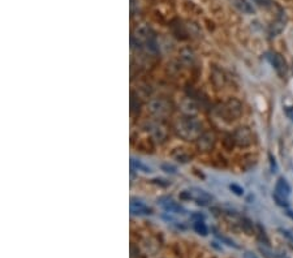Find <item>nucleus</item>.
Here are the masks:
<instances>
[{
  "mask_svg": "<svg viewBox=\"0 0 293 258\" xmlns=\"http://www.w3.org/2000/svg\"><path fill=\"white\" fill-rule=\"evenodd\" d=\"M132 45L150 55H158L159 45L156 36L150 26L142 24L132 33Z\"/></svg>",
  "mask_w": 293,
  "mask_h": 258,
  "instance_id": "f257e3e1",
  "label": "nucleus"
},
{
  "mask_svg": "<svg viewBox=\"0 0 293 258\" xmlns=\"http://www.w3.org/2000/svg\"><path fill=\"white\" fill-rule=\"evenodd\" d=\"M175 132L187 141H197L203 133L202 124L195 117H181L175 123Z\"/></svg>",
  "mask_w": 293,
  "mask_h": 258,
  "instance_id": "f03ea898",
  "label": "nucleus"
},
{
  "mask_svg": "<svg viewBox=\"0 0 293 258\" xmlns=\"http://www.w3.org/2000/svg\"><path fill=\"white\" fill-rule=\"evenodd\" d=\"M219 115L226 121H235L243 115V103L236 98H230L219 108Z\"/></svg>",
  "mask_w": 293,
  "mask_h": 258,
  "instance_id": "7ed1b4c3",
  "label": "nucleus"
},
{
  "mask_svg": "<svg viewBox=\"0 0 293 258\" xmlns=\"http://www.w3.org/2000/svg\"><path fill=\"white\" fill-rule=\"evenodd\" d=\"M181 200H188V201H193L198 205H208L212 201V196L207 193L206 191L201 188H188L184 189L180 193Z\"/></svg>",
  "mask_w": 293,
  "mask_h": 258,
  "instance_id": "20e7f679",
  "label": "nucleus"
},
{
  "mask_svg": "<svg viewBox=\"0 0 293 258\" xmlns=\"http://www.w3.org/2000/svg\"><path fill=\"white\" fill-rule=\"evenodd\" d=\"M233 142L240 148H247L254 142V136L250 128L247 127H239L236 131L233 132Z\"/></svg>",
  "mask_w": 293,
  "mask_h": 258,
  "instance_id": "39448f33",
  "label": "nucleus"
},
{
  "mask_svg": "<svg viewBox=\"0 0 293 258\" xmlns=\"http://www.w3.org/2000/svg\"><path fill=\"white\" fill-rule=\"evenodd\" d=\"M267 59H269L270 64H271L274 69L276 71V73L279 74L280 77H284L287 73V63L286 60L283 59V56L278 52H267Z\"/></svg>",
  "mask_w": 293,
  "mask_h": 258,
  "instance_id": "423d86ee",
  "label": "nucleus"
},
{
  "mask_svg": "<svg viewBox=\"0 0 293 258\" xmlns=\"http://www.w3.org/2000/svg\"><path fill=\"white\" fill-rule=\"evenodd\" d=\"M150 111L155 116L164 117L171 113V104L167 101H164V99H155L150 104Z\"/></svg>",
  "mask_w": 293,
  "mask_h": 258,
  "instance_id": "0eeeda50",
  "label": "nucleus"
},
{
  "mask_svg": "<svg viewBox=\"0 0 293 258\" xmlns=\"http://www.w3.org/2000/svg\"><path fill=\"white\" fill-rule=\"evenodd\" d=\"M159 205L162 206L163 209L166 210L167 212H171V214H177V215H183V214H185V210L181 207L177 202H175L172 200V198H168V197H164V198H160L158 202Z\"/></svg>",
  "mask_w": 293,
  "mask_h": 258,
  "instance_id": "6e6552de",
  "label": "nucleus"
},
{
  "mask_svg": "<svg viewBox=\"0 0 293 258\" xmlns=\"http://www.w3.org/2000/svg\"><path fill=\"white\" fill-rule=\"evenodd\" d=\"M215 145V136L211 132H203L197 140V146L202 152H208Z\"/></svg>",
  "mask_w": 293,
  "mask_h": 258,
  "instance_id": "1a4fd4ad",
  "label": "nucleus"
},
{
  "mask_svg": "<svg viewBox=\"0 0 293 258\" xmlns=\"http://www.w3.org/2000/svg\"><path fill=\"white\" fill-rule=\"evenodd\" d=\"M129 209L133 215H150L152 212V210L146 204H144L140 200H136V198H131Z\"/></svg>",
  "mask_w": 293,
  "mask_h": 258,
  "instance_id": "9d476101",
  "label": "nucleus"
},
{
  "mask_svg": "<svg viewBox=\"0 0 293 258\" xmlns=\"http://www.w3.org/2000/svg\"><path fill=\"white\" fill-rule=\"evenodd\" d=\"M286 22H287V17L286 14L280 12V14L276 17V20L270 25V36L275 37L278 36L279 33L283 32V29L286 28Z\"/></svg>",
  "mask_w": 293,
  "mask_h": 258,
  "instance_id": "9b49d317",
  "label": "nucleus"
},
{
  "mask_svg": "<svg viewBox=\"0 0 293 258\" xmlns=\"http://www.w3.org/2000/svg\"><path fill=\"white\" fill-rule=\"evenodd\" d=\"M230 3L232 4V7H235L239 12L244 14H254L255 9L251 5L250 1L247 0H230Z\"/></svg>",
  "mask_w": 293,
  "mask_h": 258,
  "instance_id": "f8f14e48",
  "label": "nucleus"
},
{
  "mask_svg": "<svg viewBox=\"0 0 293 258\" xmlns=\"http://www.w3.org/2000/svg\"><path fill=\"white\" fill-rule=\"evenodd\" d=\"M275 193H276V195L282 196V197H284V198H288V196L291 195V187H290V184H288V181H287L286 179L280 177L279 180L276 181Z\"/></svg>",
  "mask_w": 293,
  "mask_h": 258,
  "instance_id": "ddd939ff",
  "label": "nucleus"
},
{
  "mask_svg": "<svg viewBox=\"0 0 293 258\" xmlns=\"http://www.w3.org/2000/svg\"><path fill=\"white\" fill-rule=\"evenodd\" d=\"M211 80L212 84L216 89H223L224 86V82H226V77H224V73L220 71L219 68H212V73H211Z\"/></svg>",
  "mask_w": 293,
  "mask_h": 258,
  "instance_id": "4468645a",
  "label": "nucleus"
},
{
  "mask_svg": "<svg viewBox=\"0 0 293 258\" xmlns=\"http://www.w3.org/2000/svg\"><path fill=\"white\" fill-rule=\"evenodd\" d=\"M193 228H195V231L197 234L202 235V236H206V235L208 234L207 226H206L203 220H195V222H193Z\"/></svg>",
  "mask_w": 293,
  "mask_h": 258,
  "instance_id": "2eb2a0df",
  "label": "nucleus"
},
{
  "mask_svg": "<svg viewBox=\"0 0 293 258\" xmlns=\"http://www.w3.org/2000/svg\"><path fill=\"white\" fill-rule=\"evenodd\" d=\"M241 227H243V230H244L247 235H253V232H254V227H253V223H251L249 219H243V220H241Z\"/></svg>",
  "mask_w": 293,
  "mask_h": 258,
  "instance_id": "dca6fc26",
  "label": "nucleus"
},
{
  "mask_svg": "<svg viewBox=\"0 0 293 258\" xmlns=\"http://www.w3.org/2000/svg\"><path fill=\"white\" fill-rule=\"evenodd\" d=\"M152 133L155 135V138L158 141L159 140H164V138H166V129H164L162 125H156V127H154Z\"/></svg>",
  "mask_w": 293,
  "mask_h": 258,
  "instance_id": "f3484780",
  "label": "nucleus"
},
{
  "mask_svg": "<svg viewBox=\"0 0 293 258\" xmlns=\"http://www.w3.org/2000/svg\"><path fill=\"white\" fill-rule=\"evenodd\" d=\"M131 164H132V167H133V168H136V170L142 171V172H145V173L150 172V168H148V167L144 166V164H142L141 162H138V160L133 159V158L131 159Z\"/></svg>",
  "mask_w": 293,
  "mask_h": 258,
  "instance_id": "a211bd4d",
  "label": "nucleus"
},
{
  "mask_svg": "<svg viewBox=\"0 0 293 258\" xmlns=\"http://www.w3.org/2000/svg\"><path fill=\"white\" fill-rule=\"evenodd\" d=\"M257 231H258V234H259V237H261V240L263 241L266 245H269L270 241H269V237H267V235H266L265 228H263L261 224H257Z\"/></svg>",
  "mask_w": 293,
  "mask_h": 258,
  "instance_id": "6ab92c4d",
  "label": "nucleus"
},
{
  "mask_svg": "<svg viewBox=\"0 0 293 258\" xmlns=\"http://www.w3.org/2000/svg\"><path fill=\"white\" fill-rule=\"evenodd\" d=\"M272 197H274V200H275L276 204H278L279 206H282V207H288V201H287V198L282 197V196L279 195H276V193H274Z\"/></svg>",
  "mask_w": 293,
  "mask_h": 258,
  "instance_id": "aec40b11",
  "label": "nucleus"
},
{
  "mask_svg": "<svg viewBox=\"0 0 293 258\" xmlns=\"http://www.w3.org/2000/svg\"><path fill=\"white\" fill-rule=\"evenodd\" d=\"M230 189L233 192V193H235V195H237V196H243V195H244V189H243V188H241V187H239V185H237V184H231L230 185Z\"/></svg>",
  "mask_w": 293,
  "mask_h": 258,
  "instance_id": "412c9836",
  "label": "nucleus"
},
{
  "mask_svg": "<svg viewBox=\"0 0 293 258\" xmlns=\"http://www.w3.org/2000/svg\"><path fill=\"white\" fill-rule=\"evenodd\" d=\"M216 237H218V239H220V240L223 241V243H226L227 245H230V247H235V248H239L237 247L236 244H235V243H233L232 240H230V239H227V237H224L223 236V235H220V234H218V232H216Z\"/></svg>",
  "mask_w": 293,
  "mask_h": 258,
  "instance_id": "4be33fe9",
  "label": "nucleus"
},
{
  "mask_svg": "<svg viewBox=\"0 0 293 258\" xmlns=\"http://www.w3.org/2000/svg\"><path fill=\"white\" fill-rule=\"evenodd\" d=\"M255 3H257L258 5H261V7H269V5L272 4V1L271 0H255Z\"/></svg>",
  "mask_w": 293,
  "mask_h": 258,
  "instance_id": "5701e85b",
  "label": "nucleus"
},
{
  "mask_svg": "<svg viewBox=\"0 0 293 258\" xmlns=\"http://www.w3.org/2000/svg\"><path fill=\"white\" fill-rule=\"evenodd\" d=\"M280 232H282L283 236H286L288 240H291L293 243V232H291L288 230H280Z\"/></svg>",
  "mask_w": 293,
  "mask_h": 258,
  "instance_id": "b1692460",
  "label": "nucleus"
},
{
  "mask_svg": "<svg viewBox=\"0 0 293 258\" xmlns=\"http://www.w3.org/2000/svg\"><path fill=\"white\" fill-rule=\"evenodd\" d=\"M136 5H138L137 4V0H131V16L132 17H133V16H135V13H136Z\"/></svg>",
  "mask_w": 293,
  "mask_h": 258,
  "instance_id": "393cba45",
  "label": "nucleus"
},
{
  "mask_svg": "<svg viewBox=\"0 0 293 258\" xmlns=\"http://www.w3.org/2000/svg\"><path fill=\"white\" fill-rule=\"evenodd\" d=\"M284 111H286L287 116L290 117L291 120L293 121V108H292V107H286V110H284Z\"/></svg>",
  "mask_w": 293,
  "mask_h": 258,
  "instance_id": "a878e982",
  "label": "nucleus"
},
{
  "mask_svg": "<svg viewBox=\"0 0 293 258\" xmlns=\"http://www.w3.org/2000/svg\"><path fill=\"white\" fill-rule=\"evenodd\" d=\"M270 162H271V170H272V172H275V170H276V163H275V159H274V158H272V155L271 154H270Z\"/></svg>",
  "mask_w": 293,
  "mask_h": 258,
  "instance_id": "bb28decb",
  "label": "nucleus"
},
{
  "mask_svg": "<svg viewBox=\"0 0 293 258\" xmlns=\"http://www.w3.org/2000/svg\"><path fill=\"white\" fill-rule=\"evenodd\" d=\"M245 258H258L253 252H245Z\"/></svg>",
  "mask_w": 293,
  "mask_h": 258,
  "instance_id": "cd10ccee",
  "label": "nucleus"
},
{
  "mask_svg": "<svg viewBox=\"0 0 293 258\" xmlns=\"http://www.w3.org/2000/svg\"><path fill=\"white\" fill-rule=\"evenodd\" d=\"M287 215L290 216L291 219L293 220V211H291V210H288V211H287Z\"/></svg>",
  "mask_w": 293,
  "mask_h": 258,
  "instance_id": "c85d7f7f",
  "label": "nucleus"
}]
</instances>
